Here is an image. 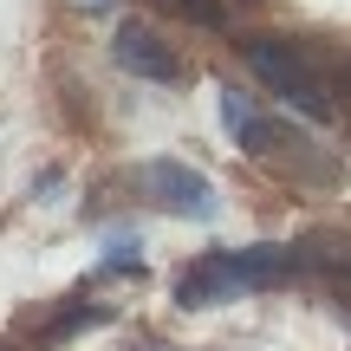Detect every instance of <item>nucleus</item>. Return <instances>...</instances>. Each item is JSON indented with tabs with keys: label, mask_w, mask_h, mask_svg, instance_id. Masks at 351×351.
Returning <instances> with one entry per match:
<instances>
[{
	"label": "nucleus",
	"mask_w": 351,
	"mask_h": 351,
	"mask_svg": "<svg viewBox=\"0 0 351 351\" xmlns=\"http://www.w3.org/2000/svg\"><path fill=\"white\" fill-rule=\"evenodd\" d=\"M234 143L254 156V163L280 169L287 182H306V189H339L345 182V156H332L326 143H313L300 124H287V117H254Z\"/></svg>",
	"instance_id": "f257e3e1"
},
{
	"label": "nucleus",
	"mask_w": 351,
	"mask_h": 351,
	"mask_svg": "<svg viewBox=\"0 0 351 351\" xmlns=\"http://www.w3.org/2000/svg\"><path fill=\"white\" fill-rule=\"evenodd\" d=\"M241 59L254 65V78H261L280 104L306 111L313 124H332V117H339V104H332V78L319 72V65H306V46H293V39H247Z\"/></svg>",
	"instance_id": "f03ea898"
},
{
	"label": "nucleus",
	"mask_w": 351,
	"mask_h": 351,
	"mask_svg": "<svg viewBox=\"0 0 351 351\" xmlns=\"http://www.w3.org/2000/svg\"><path fill=\"white\" fill-rule=\"evenodd\" d=\"M143 195H150L163 215H176V221H215V182L202 169L176 163V156L143 163Z\"/></svg>",
	"instance_id": "7ed1b4c3"
},
{
	"label": "nucleus",
	"mask_w": 351,
	"mask_h": 351,
	"mask_svg": "<svg viewBox=\"0 0 351 351\" xmlns=\"http://www.w3.org/2000/svg\"><path fill=\"white\" fill-rule=\"evenodd\" d=\"M111 59L124 65L130 78H143V85H182V78H189V65L163 46V33H156L150 20H117V33H111Z\"/></svg>",
	"instance_id": "20e7f679"
},
{
	"label": "nucleus",
	"mask_w": 351,
	"mask_h": 351,
	"mask_svg": "<svg viewBox=\"0 0 351 351\" xmlns=\"http://www.w3.org/2000/svg\"><path fill=\"white\" fill-rule=\"evenodd\" d=\"M91 326H111V306H85V293L52 300L46 313H26L20 319V332L33 345H65V339H78V332H91Z\"/></svg>",
	"instance_id": "39448f33"
},
{
	"label": "nucleus",
	"mask_w": 351,
	"mask_h": 351,
	"mask_svg": "<svg viewBox=\"0 0 351 351\" xmlns=\"http://www.w3.org/2000/svg\"><path fill=\"white\" fill-rule=\"evenodd\" d=\"M234 293H241V280H234V267H228V247L202 254V261L182 267V280H176V306H182V313H202V306L234 300Z\"/></svg>",
	"instance_id": "423d86ee"
},
{
	"label": "nucleus",
	"mask_w": 351,
	"mask_h": 351,
	"mask_svg": "<svg viewBox=\"0 0 351 351\" xmlns=\"http://www.w3.org/2000/svg\"><path fill=\"white\" fill-rule=\"evenodd\" d=\"M98 280H150V261L137 254V241H130V234H117L111 254L91 267V287H98Z\"/></svg>",
	"instance_id": "0eeeda50"
},
{
	"label": "nucleus",
	"mask_w": 351,
	"mask_h": 351,
	"mask_svg": "<svg viewBox=\"0 0 351 351\" xmlns=\"http://www.w3.org/2000/svg\"><path fill=\"white\" fill-rule=\"evenodd\" d=\"M163 7L189 26H228V0H163Z\"/></svg>",
	"instance_id": "6e6552de"
},
{
	"label": "nucleus",
	"mask_w": 351,
	"mask_h": 351,
	"mask_svg": "<svg viewBox=\"0 0 351 351\" xmlns=\"http://www.w3.org/2000/svg\"><path fill=\"white\" fill-rule=\"evenodd\" d=\"M254 117H261V111H254V104H247V91H234V85H228V91H221V124H228V130H234V137H241V130H247Z\"/></svg>",
	"instance_id": "1a4fd4ad"
},
{
	"label": "nucleus",
	"mask_w": 351,
	"mask_h": 351,
	"mask_svg": "<svg viewBox=\"0 0 351 351\" xmlns=\"http://www.w3.org/2000/svg\"><path fill=\"white\" fill-rule=\"evenodd\" d=\"M59 189H65V169L59 163H46V169L33 176V195H59Z\"/></svg>",
	"instance_id": "9d476101"
},
{
	"label": "nucleus",
	"mask_w": 351,
	"mask_h": 351,
	"mask_svg": "<svg viewBox=\"0 0 351 351\" xmlns=\"http://www.w3.org/2000/svg\"><path fill=\"white\" fill-rule=\"evenodd\" d=\"M332 98H345V111H351V59H345V72H339V85H332Z\"/></svg>",
	"instance_id": "9b49d317"
},
{
	"label": "nucleus",
	"mask_w": 351,
	"mask_h": 351,
	"mask_svg": "<svg viewBox=\"0 0 351 351\" xmlns=\"http://www.w3.org/2000/svg\"><path fill=\"white\" fill-rule=\"evenodd\" d=\"M78 7H85V13H111L117 0H78Z\"/></svg>",
	"instance_id": "f8f14e48"
},
{
	"label": "nucleus",
	"mask_w": 351,
	"mask_h": 351,
	"mask_svg": "<svg viewBox=\"0 0 351 351\" xmlns=\"http://www.w3.org/2000/svg\"><path fill=\"white\" fill-rule=\"evenodd\" d=\"M0 351H26V345H20V339H0Z\"/></svg>",
	"instance_id": "ddd939ff"
}]
</instances>
